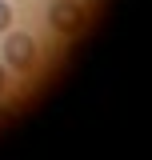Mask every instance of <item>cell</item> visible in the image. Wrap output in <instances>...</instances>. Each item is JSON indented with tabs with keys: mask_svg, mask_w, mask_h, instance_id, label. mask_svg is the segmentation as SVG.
Instances as JSON below:
<instances>
[{
	"mask_svg": "<svg viewBox=\"0 0 152 160\" xmlns=\"http://www.w3.org/2000/svg\"><path fill=\"white\" fill-rule=\"evenodd\" d=\"M8 116H12V112H8V108H0V128L8 124Z\"/></svg>",
	"mask_w": 152,
	"mask_h": 160,
	"instance_id": "277c9868",
	"label": "cell"
},
{
	"mask_svg": "<svg viewBox=\"0 0 152 160\" xmlns=\"http://www.w3.org/2000/svg\"><path fill=\"white\" fill-rule=\"evenodd\" d=\"M4 64H12L16 72L32 68L36 64V40L28 36V32H12L8 28V36H4Z\"/></svg>",
	"mask_w": 152,
	"mask_h": 160,
	"instance_id": "6da1fadb",
	"label": "cell"
},
{
	"mask_svg": "<svg viewBox=\"0 0 152 160\" xmlns=\"http://www.w3.org/2000/svg\"><path fill=\"white\" fill-rule=\"evenodd\" d=\"M4 84H8V72H4V64H0V92H4Z\"/></svg>",
	"mask_w": 152,
	"mask_h": 160,
	"instance_id": "5b68a950",
	"label": "cell"
},
{
	"mask_svg": "<svg viewBox=\"0 0 152 160\" xmlns=\"http://www.w3.org/2000/svg\"><path fill=\"white\" fill-rule=\"evenodd\" d=\"M48 24L56 28L60 36H76L84 28V8L76 0H52L48 4Z\"/></svg>",
	"mask_w": 152,
	"mask_h": 160,
	"instance_id": "7a4b0ae2",
	"label": "cell"
},
{
	"mask_svg": "<svg viewBox=\"0 0 152 160\" xmlns=\"http://www.w3.org/2000/svg\"><path fill=\"white\" fill-rule=\"evenodd\" d=\"M8 28H12V4L0 0V32H8Z\"/></svg>",
	"mask_w": 152,
	"mask_h": 160,
	"instance_id": "3957f363",
	"label": "cell"
}]
</instances>
